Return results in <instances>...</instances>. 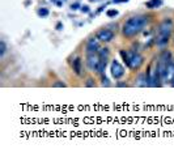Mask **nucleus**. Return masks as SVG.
Listing matches in <instances>:
<instances>
[{"mask_svg":"<svg viewBox=\"0 0 174 153\" xmlns=\"http://www.w3.org/2000/svg\"><path fill=\"white\" fill-rule=\"evenodd\" d=\"M148 23H149V17L145 15L132 16L127 21H124L123 26H122V34L126 38H132L136 34L141 33L145 25H148Z\"/></svg>","mask_w":174,"mask_h":153,"instance_id":"obj_1","label":"nucleus"},{"mask_svg":"<svg viewBox=\"0 0 174 153\" xmlns=\"http://www.w3.org/2000/svg\"><path fill=\"white\" fill-rule=\"evenodd\" d=\"M174 29V23L172 19H164L157 26V34H156V45L158 47L168 46L170 41V36Z\"/></svg>","mask_w":174,"mask_h":153,"instance_id":"obj_2","label":"nucleus"},{"mask_svg":"<svg viewBox=\"0 0 174 153\" xmlns=\"http://www.w3.org/2000/svg\"><path fill=\"white\" fill-rule=\"evenodd\" d=\"M119 54L122 56V59H123V62L126 63V65L131 69V71H136L143 65L144 63V56L140 55L139 52H136L135 50H120Z\"/></svg>","mask_w":174,"mask_h":153,"instance_id":"obj_3","label":"nucleus"},{"mask_svg":"<svg viewBox=\"0 0 174 153\" xmlns=\"http://www.w3.org/2000/svg\"><path fill=\"white\" fill-rule=\"evenodd\" d=\"M85 62L88 68L92 72H97V68L99 65V62H101V56H99L98 52H88L85 58Z\"/></svg>","mask_w":174,"mask_h":153,"instance_id":"obj_4","label":"nucleus"},{"mask_svg":"<svg viewBox=\"0 0 174 153\" xmlns=\"http://www.w3.org/2000/svg\"><path fill=\"white\" fill-rule=\"evenodd\" d=\"M110 72H111V76L115 78V80H119L120 77H123L124 75V68L118 60L114 59L110 64Z\"/></svg>","mask_w":174,"mask_h":153,"instance_id":"obj_5","label":"nucleus"},{"mask_svg":"<svg viewBox=\"0 0 174 153\" xmlns=\"http://www.w3.org/2000/svg\"><path fill=\"white\" fill-rule=\"evenodd\" d=\"M96 37L99 39V42L109 43V42L113 41V38H114V32H111L110 29H101L97 32Z\"/></svg>","mask_w":174,"mask_h":153,"instance_id":"obj_6","label":"nucleus"},{"mask_svg":"<svg viewBox=\"0 0 174 153\" xmlns=\"http://www.w3.org/2000/svg\"><path fill=\"white\" fill-rule=\"evenodd\" d=\"M101 49L99 47V39L97 37H93V38H89L88 42L85 45V52H98V50Z\"/></svg>","mask_w":174,"mask_h":153,"instance_id":"obj_7","label":"nucleus"},{"mask_svg":"<svg viewBox=\"0 0 174 153\" xmlns=\"http://www.w3.org/2000/svg\"><path fill=\"white\" fill-rule=\"evenodd\" d=\"M173 78H174V59L170 62V64L168 65L166 71H165V75H164L162 81H165V82H172Z\"/></svg>","mask_w":174,"mask_h":153,"instance_id":"obj_8","label":"nucleus"},{"mask_svg":"<svg viewBox=\"0 0 174 153\" xmlns=\"http://www.w3.org/2000/svg\"><path fill=\"white\" fill-rule=\"evenodd\" d=\"M72 69H73V72L76 73V75H79L81 76L82 75V62H81V58H75V60H73V63H72Z\"/></svg>","mask_w":174,"mask_h":153,"instance_id":"obj_9","label":"nucleus"},{"mask_svg":"<svg viewBox=\"0 0 174 153\" xmlns=\"http://www.w3.org/2000/svg\"><path fill=\"white\" fill-rule=\"evenodd\" d=\"M137 86H149V78H148L147 73H140L136 78V82H135Z\"/></svg>","mask_w":174,"mask_h":153,"instance_id":"obj_10","label":"nucleus"},{"mask_svg":"<svg viewBox=\"0 0 174 153\" xmlns=\"http://www.w3.org/2000/svg\"><path fill=\"white\" fill-rule=\"evenodd\" d=\"M161 4H162V2H161V0H151V2H148L145 5H147L148 9H155V8L160 7Z\"/></svg>","mask_w":174,"mask_h":153,"instance_id":"obj_11","label":"nucleus"},{"mask_svg":"<svg viewBox=\"0 0 174 153\" xmlns=\"http://www.w3.org/2000/svg\"><path fill=\"white\" fill-rule=\"evenodd\" d=\"M98 54L101 58H109V55H110V50L107 49V47H101V49L98 50Z\"/></svg>","mask_w":174,"mask_h":153,"instance_id":"obj_12","label":"nucleus"},{"mask_svg":"<svg viewBox=\"0 0 174 153\" xmlns=\"http://www.w3.org/2000/svg\"><path fill=\"white\" fill-rule=\"evenodd\" d=\"M5 51H7L5 42L2 41V42H0V54H2V58H4V55H5Z\"/></svg>","mask_w":174,"mask_h":153,"instance_id":"obj_13","label":"nucleus"},{"mask_svg":"<svg viewBox=\"0 0 174 153\" xmlns=\"http://www.w3.org/2000/svg\"><path fill=\"white\" fill-rule=\"evenodd\" d=\"M37 13H38V16H41V17H46V16H49V9H46V8H40Z\"/></svg>","mask_w":174,"mask_h":153,"instance_id":"obj_14","label":"nucleus"},{"mask_svg":"<svg viewBox=\"0 0 174 153\" xmlns=\"http://www.w3.org/2000/svg\"><path fill=\"white\" fill-rule=\"evenodd\" d=\"M53 86L54 88H66V82H63V81H56V82H54L53 84Z\"/></svg>","mask_w":174,"mask_h":153,"instance_id":"obj_15","label":"nucleus"},{"mask_svg":"<svg viewBox=\"0 0 174 153\" xmlns=\"http://www.w3.org/2000/svg\"><path fill=\"white\" fill-rule=\"evenodd\" d=\"M106 15H107V17H115L117 15H118V11L117 9H109L106 12Z\"/></svg>","mask_w":174,"mask_h":153,"instance_id":"obj_16","label":"nucleus"},{"mask_svg":"<svg viewBox=\"0 0 174 153\" xmlns=\"http://www.w3.org/2000/svg\"><path fill=\"white\" fill-rule=\"evenodd\" d=\"M85 86H96V82H94V80L93 78H88V80H86V82H85Z\"/></svg>","mask_w":174,"mask_h":153,"instance_id":"obj_17","label":"nucleus"},{"mask_svg":"<svg viewBox=\"0 0 174 153\" xmlns=\"http://www.w3.org/2000/svg\"><path fill=\"white\" fill-rule=\"evenodd\" d=\"M102 85H106V86H109V85H110V82H109V80L106 78V76L103 77V75H102Z\"/></svg>","mask_w":174,"mask_h":153,"instance_id":"obj_18","label":"nucleus"},{"mask_svg":"<svg viewBox=\"0 0 174 153\" xmlns=\"http://www.w3.org/2000/svg\"><path fill=\"white\" fill-rule=\"evenodd\" d=\"M81 11L85 12V13H88V12H89V7H88V5H82V7H81Z\"/></svg>","mask_w":174,"mask_h":153,"instance_id":"obj_19","label":"nucleus"},{"mask_svg":"<svg viewBox=\"0 0 174 153\" xmlns=\"http://www.w3.org/2000/svg\"><path fill=\"white\" fill-rule=\"evenodd\" d=\"M77 7H79V3H75V4H72V5H71V8H72L73 11L77 9Z\"/></svg>","mask_w":174,"mask_h":153,"instance_id":"obj_20","label":"nucleus"},{"mask_svg":"<svg viewBox=\"0 0 174 153\" xmlns=\"http://www.w3.org/2000/svg\"><path fill=\"white\" fill-rule=\"evenodd\" d=\"M62 28H63V24H62V23L56 24V29H58V30H62Z\"/></svg>","mask_w":174,"mask_h":153,"instance_id":"obj_21","label":"nucleus"},{"mask_svg":"<svg viewBox=\"0 0 174 153\" xmlns=\"http://www.w3.org/2000/svg\"><path fill=\"white\" fill-rule=\"evenodd\" d=\"M117 86H127V84H126V82H118Z\"/></svg>","mask_w":174,"mask_h":153,"instance_id":"obj_22","label":"nucleus"},{"mask_svg":"<svg viewBox=\"0 0 174 153\" xmlns=\"http://www.w3.org/2000/svg\"><path fill=\"white\" fill-rule=\"evenodd\" d=\"M170 84H172V86H173V88H174V78H173V80H172V82H170Z\"/></svg>","mask_w":174,"mask_h":153,"instance_id":"obj_23","label":"nucleus"}]
</instances>
